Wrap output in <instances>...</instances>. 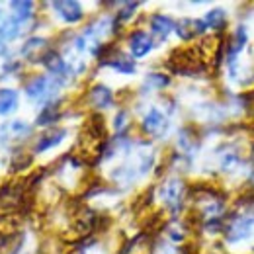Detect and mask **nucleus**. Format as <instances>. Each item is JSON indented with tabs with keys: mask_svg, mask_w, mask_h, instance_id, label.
<instances>
[{
	"mask_svg": "<svg viewBox=\"0 0 254 254\" xmlns=\"http://www.w3.org/2000/svg\"><path fill=\"white\" fill-rule=\"evenodd\" d=\"M59 86H63L57 78H53L51 74H35L32 76L26 84H24V92L32 102H53V96L59 92Z\"/></svg>",
	"mask_w": 254,
	"mask_h": 254,
	"instance_id": "nucleus-1",
	"label": "nucleus"
},
{
	"mask_svg": "<svg viewBox=\"0 0 254 254\" xmlns=\"http://www.w3.org/2000/svg\"><path fill=\"white\" fill-rule=\"evenodd\" d=\"M168 66L176 74H193L195 70L203 68V55L199 49H191V47L176 49L168 59Z\"/></svg>",
	"mask_w": 254,
	"mask_h": 254,
	"instance_id": "nucleus-2",
	"label": "nucleus"
},
{
	"mask_svg": "<svg viewBox=\"0 0 254 254\" xmlns=\"http://www.w3.org/2000/svg\"><path fill=\"white\" fill-rule=\"evenodd\" d=\"M32 126L24 120H8L0 124V145H20L32 137Z\"/></svg>",
	"mask_w": 254,
	"mask_h": 254,
	"instance_id": "nucleus-3",
	"label": "nucleus"
},
{
	"mask_svg": "<svg viewBox=\"0 0 254 254\" xmlns=\"http://www.w3.org/2000/svg\"><path fill=\"white\" fill-rule=\"evenodd\" d=\"M159 197L164 203L166 209H170L174 215L178 213V209L182 207V199H184V184L178 178H170L166 182H162L159 188Z\"/></svg>",
	"mask_w": 254,
	"mask_h": 254,
	"instance_id": "nucleus-4",
	"label": "nucleus"
},
{
	"mask_svg": "<svg viewBox=\"0 0 254 254\" xmlns=\"http://www.w3.org/2000/svg\"><path fill=\"white\" fill-rule=\"evenodd\" d=\"M141 127H143V131H145L147 135H151V137H162V135L166 133V129H168V118L160 112L159 108H151V110L143 116Z\"/></svg>",
	"mask_w": 254,
	"mask_h": 254,
	"instance_id": "nucleus-5",
	"label": "nucleus"
},
{
	"mask_svg": "<svg viewBox=\"0 0 254 254\" xmlns=\"http://www.w3.org/2000/svg\"><path fill=\"white\" fill-rule=\"evenodd\" d=\"M155 43H153V37L143 30H135L129 35V51L133 55V59H143L147 57L151 51H153Z\"/></svg>",
	"mask_w": 254,
	"mask_h": 254,
	"instance_id": "nucleus-6",
	"label": "nucleus"
},
{
	"mask_svg": "<svg viewBox=\"0 0 254 254\" xmlns=\"http://www.w3.org/2000/svg\"><path fill=\"white\" fill-rule=\"evenodd\" d=\"M51 6H53V10H55V14H57L63 22H66V24H76V22H80L82 16H84L82 6H80L78 2H74V0H59V2H53Z\"/></svg>",
	"mask_w": 254,
	"mask_h": 254,
	"instance_id": "nucleus-7",
	"label": "nucleus"
},
{
	"mask_svg": "<svg viewBox=\"0 0 254 254\" xmlns=\"http://www.w3.org/2000/svg\"><path fill=\"white\" fill-rule=\"evenodd\" d=\"M254 233V217H239L235 223L229 225V231H227V239L231 243H239V241H245L249 239Z\"/></svg>",
	"mask_w": 254,
	"mask_h": 254,
	"instance_id": "nucleus-8",
	"label": "nucleus"
},
{
	"mask_svg": "<svg viewBox=\"0 0 254 254\" xmlns=\"http://www.w3.org/2000/svg\"><path fill=\"white\" fill-rule=\"evenodd\" d=\"M207 30L205 22L203 20H193V18H184L176 24V33L182 41H191L193 37L201 35V33Z\"/></svg>",
	"mask_w": 254,
	"mask_h": 254,
	"instance_id": "nucleus-9",
	"label": "nucleus"
},
{
	"mask_svg": "<svg viewBox=\"0 0 254 254\" xmlns=\"http://www.w3.org/2000/svg\"><path fill=\"white\" fill-rule=\"evenodd\" d=\"M20 33H22V24L14 16H10L4 10H0V41L2 43L14 41Z\"/></svg>",
	"mask_w": 254,
	"mask_h": 254,
	"instance_id": "nucleus-10",
	"label": "nucleus"
},
{
	"mask_svg": "<svg viewBox=\"0 0 254 254\" xmlns=\"http://www.w3.org/2000/svg\"><path fill=\"white\" fill-rule=\"evenodd\" d=\"M64 137H66V129H51V131L41 133L37 143H35V147H33V153H45V151L61 145V141Z\"/></svg>",
	"mask_w": 254,
	"mask_h": 254,
	"instance_id": "nucleus-11",
	"label": "nucleus"
},
{
	"mask_svg": "<svg viewBox=\"0 0 254 254\" xmlns=\"http://www.w3.org/2000/svg\"><path fill=\"white\" fill-rule=\"evenodd\" d=\"M149 24H151V32H153V35H155L159 41H164L170 33L176 30V24H174L168 16H164V14H153Z\"/></svg>",
	"mask_w": 254,
	"mask_h": 254,
	"instance_id": "nucleus-12",
	"label": "nucleus"
},
{
	"mask_svg": "<svg viewBox=\"0 0 254 254\" xmlns=\"http://www.w3.org/2000/svg\"><path fill=\"white\" fill-rule=\"evenodd\" d=\"M88 102L94 106L96 110H106V108H110L114 104V94H112V90L108 86L96 84L88 92Z\"/></svg>",
	"mask_w": 254,
	"mask_h": 254,
	"instance_id": "nucleus-13",
	"label": "nucleus"
},
{
	"mask_svg": "<svg viewBox=\"0 0 254 254\" xmlns=\"http://www.w3.org/2000/svg\"><path fill=\"white\" fill-rule=\"evenodd\" d=\"M18 104H20V94L14 88L0 86V116L2 118L12 116L18 110Z\"/></svg>",
	"mask_w": 254,
	"mask_h": 254,
	"instance_id": "nucleus-14",
	"label": "nucleus"
},
{
	"mask_svg": "<svg viewBox=\"0 0 254 254\" xmlns=\"http://www.w3.org/2000/svg\"><path fill=\"white\" fill-rule=\"evenodd\" d=\"M47 51H49V49H47V43H45L43 37H32V39H28V41L22 45L20 55H24V57L30 59V61H35V57L41 61Z\"/></svg>",
	"mask_w": 254,
	"mask_h": 254,
	"instance_id": "nucleus-15",
	"label": "nucleus"
},
{
	"mask_svg": "<svg viewBox=\"0 0 254 254\" xmlns=\"http://www.w3.org/2000/svg\"><path fill=\"white\" fill-rule=\"evenodd\" d=\"M247 45V30H245V26H241L235 35H233V39L229 41V63L233 66V70H235V61H237V53H241V49Z\"/></svg>",
	"mask_w": 254,
	"mask_h": 254,
	"instance_id": "nucleus-16",
	"label": "nucleus"
},
{
	"mask_svg": "<svg viewBox=\"0 0 254 254\" xmlns=\"http://www.w3.org/2000/svg\"><path fill=\"white\" fill-rule=\"evenodd\" d=\"M33 8H35V4L30 2V0H14V2H10V10H12V16L20 22V24H24V22H28L30 18L33 16Z\"/></svg>",
	"mask_w": 254,
	"mask_h": 254,
	"instance_id": "nucleus-17",
	"label": "nucleus"
},
{
	"mask_svg": "<svg viewBox=\"0 0 254 254\" xmlns=\"http://www.w3.org/2000/svg\"><path fill=\"white\" fill-rule=\"evenodd\" d=\"M59 116H61V112H59V104H57V102H49V104H43V110L39 112L35 124L41 127L51 126V124H55V122L59 120Z\"/></svg>",
	"mask_w": 254,
	"mask_h": 254,
	"instance_id": "nucleus-18",
	"label": "nucleus"
},
{
	"mask_svg": "<svg viewBox=\"0 0 254 254\" xmlns=\"http://www.w3.org/2000/svg\"><path fill=\"white\" fill-rule=\"evenodd\" d=\"M203 22H205L207 28L223 30V26H225V22H227V14H225L223 8H213V10L207 12V16L203 18Z\"/></svg>",
	"mask_w": 254,
	"mask_h": 254,
	"instance_id": "nucleus-19",
	"label": "nucleus"
},
{
	"mask_svg": "<svg viewBox=\"0 0 254 254\" xmlns=\"http://www.w3.org/2000/svg\"><path fill=\"white\" fill-rule=\"evenodd\" d=\"M168 82H170V78H168L164 72H149V74L145 76V80H143V84H145L149 90H162V88L168 86Z\"/></svg>",
	"mask_w": 254,
	"mask_h": 254,
	"instance_id": "nucleus-20",
	"label": "nucleus"
},
{
	"mask_svg": "<svg viewBox=\"0 0 254 254\" xmlns=\"http://www.w3.org/2000/svg\"><path fill=\"white\" fill-rule=\"evenodd\" d=\"M30 164H32V157H30V155H26L24 151H18V153H14V157H12V160H10L12 172H20V170L28 168Z\"/></svg>",
	"mask_w": 254,
	"mask_h": 254,
	"instance_id": "nucleus-21",
	"label": "nucleus"
},
{
	"mask_svg": "<svg viewBox=\"0 0 254 254\" xmlns=\"http://www.w3.org/2000/svg\"><path fill=\"white\" fill-rule=\"evenodd\" d=\"M139 8V4L137 2H127V4H124V8L118 12V20H127L129 16H133L135 14V10Z\"/></svg>",
	"mask_w": 254,
	"mask_h": 254,
	"instance_id": "nucleus-22",
	"label": "nucleus"
},
{
	"mask_svg": "<svg viewBox=\"0 0 254 254\" xmlns=\"http://www.w3.org/2000/svg\"><path fill=\"white\" fill-rule=\"evenodd\" d=\"M127 118H129V114H127L126 110H120V112H118V116H116V120H114V127H116V131H120V133H122V131L126 129V126L129 124V120H127Z\"/></svg>",
	"mask_w": 254,
	"mask_h": 254,
	"instance_id": "nucleus-23",
	"label": "nucleus"
},
{
	"mask_svg": "<svg viewBox=\"0 0 254 254\" xmlns=\"http://www.w3.org/2000/svg\"><path fill=\"white\" fill-rule=\"evenodd\" d=\"M157 254H178V251L174 247H170V245H162V247H159Z\"/></svg>",
	"mask_w": 254,
	"mask_h": 254,
	"instance_id": "nucleus-24",
	"label": "nucleus"
},
{
	"mask_svg": "<svg viewBox=\"0 0 254 254\" xmlns=\"http://www.w3.org/2000/svg\"><path fill=\"white\" fill-rule=\"evenodd\" d=\"M4 53H6V43L0 41V55H4Z\"/></svg>",
	"mask_w": 254,
	"mask_h": 254,
	"instance_id": "nucleus-25",
	"label": "nucleus"
}]
</instances>
